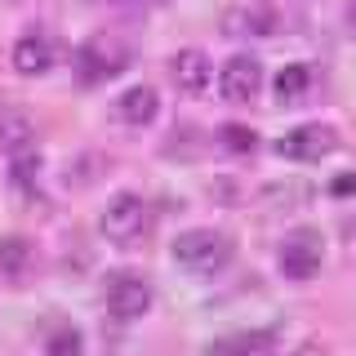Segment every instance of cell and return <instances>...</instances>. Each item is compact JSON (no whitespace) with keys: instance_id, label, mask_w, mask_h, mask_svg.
Masks as SVG:
<instances>
[{"instance_id":"6da1fadb","label":"cell","mask_w":356,"mask_h":356,"mask_svg":"<svg viewBox=\"0 0 356 356\" xmlns=\"http://www.w3.org/2000/svg\"><path fill=\"white\" fill-rule=\"evenodd\" d=\"M147 200L143 196H134V192H116L107 200V209H103V218H98V227H103V236L111 245H120V250H129V245H138L143 236H147Z\"/></svg>"},{"instance_id":"7a4b0ae2","label":"cell","mask_w":356,"mask_h":356,"mask_svg":"<svg viewBox=\"0 0 356 356\" xmlns=\"http://www.w3.org/2000/svg\"><path fill=\"white\" fill-rule=\"evenodd\" d=\"M227 259H232V245L214 227H192L174 241V263L187 267V272H196V276H214Z\"/></svg>"},{"instance_id":"3957f363","label":"cell","mask_w":356,"mask_h":356,"mask_svg":"<svg viewBox=\"0 0 356 356\" xmlns=\"http://www.w3.org/2000/svg\"><path fill=\"white\" fill-rule=\"evenodd\" d=\"M125 63H129V44H120L116 36H94L76 49V85L81 89L103 85L125 72Z\"/></svg>"},{"instance_id":"277c9868","label":"cell","mask_w":356,"mask_h":356,"mask_svg":"<svg viewBox=\"0 0 356 356\" xmlns=\"http://www.w3.org/2000/svg\"><path fill=\"white\" fill-rule=\"evenodd\" d=\"M334 147H339V134H334L330 125H321V120H307V125H298V129H289L281 143H276V152L285 156V161H321V156H330Z\"/></svg>"},{"instance_id":"5b68a950","label":"cell","mask_w":356,"mask_h":356,"mask_svg":"<svg viewBox=\"0 0 356 356\" xmlns=\"http://www.w3.org/2000/svg\"><path fill=\"white\" fill-rule=\"evenodd\" d=\"M218 89H222V98L227 103H254L259 98V89H263V67L259 58H250V54H232L227 63H222V72H218Z\"/></svg>"},{"instance_id":"8992f818","label":"cell","mask_w":356,"mask_h":356,"mask_svg":"<svg viewBox=\"0 0 356 356\" xmlns=\"http://www.w3.org/2000/svg\"><path fill=\"white\" fill-rule=\"evenodd\" d=\"M147 307H152V285L143 281V276L120 272V276L107 281V312H111V321H138V316H147Z\"/></svg>"},{"instance_id":"52a82bcc","label":"cell","mask_w":356,"mask_h":356,"mask_svg":"<svg viewBox=\"0 0 356 356\" xmlns=\"http://www.w3.org/2000/svg\"><path fill=\"white\" fill-rule=\"evenodd\" d=\"M281 272L289 281H312L321 272V236L316 232H294L281 241Z\"/></svg>"},{"instance_id":"ba28073f","label":"cell","mask_w":356,"mask_h":356,"mask_svg":"<svg viewBox=\"0 0 356 356\" xmlns=\"http://www.w3.org/2000/svg\"><path fill=\"white\" fill-rule=\"evenodd\" d=\"M31 143H36V120H31V111L22 103L0 98V152L18 156V152H27Z\"/></svg>"},{"instance_id":"9c48e42d","label":"cell","mask_w":356,"mask_h":356,"mask_svg":"<svg viewBox=\"0 0 356 356\" xmlns=\"http://www.w3.org/2000/svg\"><path fill=\"white\" fill-rule=\"evenodd\" d=\"M170 72H174V85L183 89V94H200V89L209 85V76H214V67H209L205 49H178Z\"/></svg>"},{"instance_id":"30bf717a","label":"cell","mask_w":356,"mask_h":356,"mask_svg":"<svg viewBox=\"0 0 356 356\" xmlns=\"http://www.w3.org/2000/svg\"><path fill=\"white\" fill-rule=\"evenodd\" d=\"M272 27H276V18L267 14V9H259V5H236V9L222 14V36L250 40V36H272Z\"/></svg>"},{"instance_id":"8fae6325","label":"cell","mask_w":356,"mask_h":356,"mask_svg":"<svg viewBox=\"0 0 356 356\" xmlns=\"http://www.w3.org/2000/svg\"><path fill=\"white\" fill-rule=\"evenodd\" d=\"M54 58H58V44L49 36H22L14 44V67L22 76H44L54 67Z\"/></svg>"},{"instance_id":"7c38bea8","label":"cell","mask_w":356,"mask_h":356,"mask_svg":"<svg viewBox=\"0 0 356 356\" xmlns=\"http://www.w3.org/2000/svg\"><path fill=\"white\" fill-rule=\"evenodd\" d=\"M272 343H276V330H241V334L214 339L205 356H263Z\"/></svg>"},{"instance_id":"4fadbf2b","label":"cell","mask_w":356,"mask_h":356,"mask_svg":"<svg viewBox=\"0 0 356 356\" xmlns=\"http://www.w3.org/2000/svg\"><path fill=\"white\" fill-rule=\"evenodd\" d=\"M156 111H161V98H156L152 85H129L125 94L116 98V116L125 120V125H152Z\"/></svg>"},{"instance_id":"5bb4252c","label":"cell","mask_w":356,"mask_h":356,"mask_svg":"<svg viewBox=\"0 0 356 356\" xmlns=\"http://www.w3.org/2000/svg\"><path fill=\"white\" fill-rule=\"evenodd\" d=\"M36 267V245L27 236H0V276L5 281H22Z\"/></svg>"},{"instance_id":"9a60e30c","label":"cell","mask_w":356,"mask_h":356,"mask_svg":"<svg viewBox=\"0 0 356 356\" xmlns=\"http://www.w3.org/2000/svg\"><path fill=\"white\" fill-rule=\"evenodd\" d=\"M272 89H276V98H281V103H289V98H303L307 89H312V67L307 63L281 67V72H276V81H272Z\"/></svg>"},{"instance_id":"2e32d148","label":"cell","mask_w":356,"mask_h":356,"mask_svg":"<svg viewBox=\"0 0 356 356\" xmlns=\"http://www.w3.org/2000/svg\"><path fill=\"white\" fill-rule=\"evenodd\" d=\"M36 178H40V156H36V147L9 156V183H14L18 192H31V187H36Z\"/></svg>"},{"instance_id":"e0dca14e","label":"cell","mask_w":356,"mask_h":356,"mask_svg":"<svg viewBox=\"0 0 356 356\" xmlns=\"http://www.w3.org/2000/svg\"><path fill=\"white\" fill-rule=\"evenodd\" d=\"M218 147L227 156H250L254 147H259V134H254L250 125H236V120H232V125L218 129Z\"/></svg>"},{"instance_id":"ac0fdd59","label":"cell","mask_w":356,"mask_h":356,"mask_svg":"<svg viewBox=\"0 0 356 356\" xmlns=\"http://www.w3.org/2000/svg\"><path fill=\"white\" fill-rule=\"evenodd\" d=\"M44 352H49V356H85V339H81L72 325H63V330L49 339V348H44Z\"/></svg>"},{"instance_id":"d6986e66","label":"cell","mask_w":356,"mask_h":356,"mask_svg":"<svg viewBox=\"0 0 356 356\" xmlns=\"http://www.w3.org/2000/svg\"><path fill=\"white\" fill-rule=\"evenodd\" d=\"M330 192H334V196H352V192H356V174H334Z\"/></svg>"},{"instance_id":"ffe728a7","label":"cell","mask_w":356,"mask_h":356,"mask_svg":"<svg viewBox=\"0 0 356 356\" xmlns=\"http://www.w3.org/2000/svg\"><path fill=\"white\" fill-rule=\"evenodd\" d=\"M348 27H352V36H356V0L348 5Z\"/></svg>"},{"instance_id":"44dd1931","label":"cell","mask_w":356,"mask_h":356,"mask_svg":"<svg viewBox=\"0 0 356 356\" xmlns=\"http://www.w3.org/2000/svg\"><path fill=\"white\" fill-rule=\"evenodd\" d=\"M294 356H316V352H312V348H303V352H294Z\"/></svg>"},{"instance_id":"7402d4cb","label":"cell","mask_w":356,"mask_h":356,"mask_svg":"<svg viewBox=\"0 0 356 356\" xmlns=\"http://www.w3.org/2000/svg\"><path fill=\"white\" fill-rule=\"evenodd\" d=\"M116 5H120V0H116Z\"/></svg>"}]
</instances>
